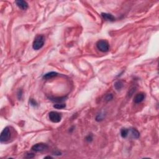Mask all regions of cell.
Instances as JSON below:
<instances>
[{
	"instance_id": "cell-13",
	"label": "cell",
	"mask_w": 159,
	"mask_h": 159,
	"mask_svg": "<svg viewBox=\"0 0 159 159\" xmlns=\"http://www.w3.org/2000/svg\"><path fill=\"white\" fill-rule=\"evenodd\" d=\"M124 84L123 82L122 81H117L115 83L114 87L117 90H120L121 89H122V88L123 87Z\"/></svg>"
},
{
	"instance_id": "cell-15",
	"label": "cell",
	"mask_w": 159,
	"mask_h": 159,
	"mask_svg": "<svg viewBox=\"0 0 159 159\" xmlns=\"http://www.w3.org/2000/svg\"><path fill=\"white\" fill-rule=\"evenodd\" d=\"M29 102H30V104H31L32 106H37V102H36L34 99H30Z\"/></svg>"
},
{
	"instance_id": "cell-1",
	"label": "cell",
	"mask_w": 159,
	"mask_h": 159,
	"mask_svg": "<svg viewBox=\"0 0 159 159\" xmlns=\"http://www.w3.org/2000/svg\"><path fill=\"white\" fill-rule=\"evenodd\" d=\"M45 39L42 35H38L36 36L34 39L33 44H32V47L34 50H39L42 48L44 45Z\"/></svg>"
},
{
	"instance_id": "cell-18",
	"label": "cell",
	"mask_w": 159,
	"mask_h": 159,
	"mask_svg": "<svg viewBox=\"0 0 159 159\" xmlns=\"http://www.w3.org/2000/svg\"><path fill=\"white\" fill-rule=\"evenodd\" d=\"M22 94H23V91H22V90H19V91H18V99H19V100L21 99Z\"/></svg>"
},
{
	"instance_id": "cell-6",
	"label": "cell",
	"mask_w": 159,
	"mask_h": 159,
	"mask_svg": "<svg viewBox=\"0 0 159 159\" xmlns=\"http://www.w3.org/2000/svg\"><path fill=\"white\" fill-rule=\"evenodd\" d=\"M16 4L22 10H25L28 8V4H27V2L25 1H23V0L16 1Z\"/></svg>"
},
{
	"instance_id": "cell-10",
	"label": "cell",
	"mask_w": 159,
	"mask_h": 159,
	"mask_svg": "<svg viewBox=\"0 0 159 159\" xmlns=\"http://www.w3.org/2000/svg\"><path fill=\"white\" fill-rule=\"evenodd\" d=\"M129 133H131V136L134 139H137L140 137V133L136 129H129Z\"/></svg>"
},
{
	"instance_id": "cell-5",
	"label": "cell",
	"mask_w": 159,
	"mask_h": 159,
	"mask_svg": "<svg viewBox=\"0 0 159 159\" xmlns=\"http://www.w3.org/2000/svg\"><path fill=\"white\" fill-rule=\"evenodd\" d=\"M48 149V145L44 143H38L32 147V150L35 152H42Z\"/></svg>"
},
{
	"instance_id": "cell-16",
	"label": "cell",
	"mask_w": 159,
	"mask_h": 159,
	"mask_svg": "<svg viewBox=\"0 0 159 159\" xmlns=\"http://www.w3.org/2000/svg\"><path fill=\"white\" fill-rule=\"evenodd\" d=\"M113 98V96L112 94H108L106 96V101H111Z\"/></svg>"
},
{
	"instance_id": "cell-12",
	"label": "cell",
	"mask_w": 159,
	"mask_h": 159,
	"mask_svg": "<svg viewBox=\"0 0 159 159\" xmlns=\"http://www.w3.org/2000/svg\"><path fill=\"white\" fill-rule=\"evenodd\" d=\"M129 135V129L126 128H122L121 130V136L122 138H126Z\"/></svg>"
},
{
	"instance_id": "cell-4",
	"label": "cell",
	"mask_w": 159,
	"mask_h": 159,
	"mask_svg": "<svg viewBox=\"0 0 159 159\" xmlns=\"http://www.w3.org/2000/svg\"><path fill=\"white\" fill-rule=\"evenodd\" d=\"M49 119L54 123H58L61 121L62 116L60 113L56 111H51L48 114Z\"/></svg>"
},
{
	"instance_id": "cell-2",
	"label": "cell",
	"mask_w": 159,
	"mask_h": 159,
	"mask_svg": "<svg viewBox=\"0 0 159 159\" xmlns=\"http://www.w3.org/2000/svg\"><path fill=\"white\" fill-rule=\"evenodd\" d=\"M11 134L10 129L8 127H5L2 131L1 134V136H0V141L1 142H6L8 141L9 139H11Z\"/></svg>"
},
{
	"instance_id": "cell-20",
	"label": "cell",
	"mask_w": 159,
	"mask_h": 159,
	"mask_svg": "<svg viewBox=\"0 0 159 159\" xmlns=\"http://www.w3.org/2000/svg\"><path fill=\"white\" fill-rule=\"evenodd\" d=\"M47 158H52V157L47 156V157H44V159H47Z\"/></svg>"
},
{
	"instance_id": "cell-3",
	"label": "cell",
	"mask_w": 159,
	"mask_h": 159,
	"mask_svg": "<svg viewBox=\"0 0 159 159\" xmlns=\"http://www.w3.org/2000/svg\"><path fill=\"white\" fill-rule=\"evenodd\" d=\"M96 47L98 50L103 52H106L110 49V45L105 40H100L96 43Z\"/></svg>"
},
{
	"instance_id": "cell-17",
	"label": "cell",
	"mask_w": 159,
	"mask_h": 159,
	"mask_svg": "<svg viewBox=\"0 0 159 159\" xmlns=\"http://www.w3.org/2000/svg\"><path fill=\"white\" fill-rule=\"evenodd\" d=\"M86 140H87V141L88 142H91L92 140H93V136H92V135H88V136L86 137Z\"/></svg>"
},
{
	"instance_id": "cell-11",
	"label": "cell",
	"mask_w": 159,
	"mask_h": 159,
	"mask_svg": "<svg viewBox=\"0 0 159 159\" xmlns=\"http://www.w3.org/2000/svg\"><path fill=\"white\" fill-rule=\"evenodd\" d=\"M58 73L57 72H54V71H51V72L47 73L45 74L44 75L43 78L44 79H46V80H48V79H50L53 77H55V76H57Z\"/></svg>"
},
{
	"instance_id": "cell-7",
	"label": "cell",
	"mask_w": 159,
	"mask_h": 159,
	"mask_svg": "<svg viewBox=\"0 0 159 159\" xmlns=\"http://www.w3.org/2000/svg\"><path fill=\"white\" fill-rule=\"evenodd\" d=\"M145 94L144 93H139L135 96L134 98V102L135 103H140L145 98Z\"/></svg>"
},
{
	"instance_id": "cell-9",
	"label": "cell",
	"mask_w": 159,
	"mask_h": 159,
	"mask_svg": "<svg viewBox=\"0 0 159 159\" xmlns=\"http://www.w3.org/2000/svg\"><path fill=\"white\" fill-rule=\"evenodd\" d=\"M52 101L56 102V103H62V102L64 101L65 99H67V97L63 96V97H48Z\"/></svg>"
},
{
	"instance_id": "cell-14",
	"label": "cell",
	"mask_w": 159,
	"mask_h": 159,
	"mask_svg": "<svg viewBox=\"0 0 159 159\" xmlns=\"http://www.w3.org/2000/svg\"><path fill=\"white\" fill-rule=\"evenodd\" d=\"M66 107V105H65V104H63V103H58V104H54V108H55L56 109H60V110H61V109H64Z\"/></svg>"
},
{
	"instance_id": "cell-8",
	"label": "cell",
	"mask_w": 159,
	"mask_h": 159,
	"mask_svg": "<svg viewBox=\"0 0 159 159\" xmlns=\"http://www.w3.org/2000/svg\"><path fill=\"white\" fill-rule=\"evenodd\" d=\"M101 16L103 17V19L106 21H109L113 22L115 20L114 17L112 14H109V13H101Z\"/></svg>"
},
{
	"instance_id": "cell-19",
	"label": "cell",
	"mask_w": 159,
	"mask_h": 159,
	"mask_svg": "<svg viewBox=\"0 0 159 159\" xmlns=\"http://www.w3.org/2000/svg\"><path fill=\"white\" fill-rule=\"evenodd\" d=\"M34 157V154L32 153H27L26 154V156L25 157V158H33Z\"/></svg>"
}]
</instances>
